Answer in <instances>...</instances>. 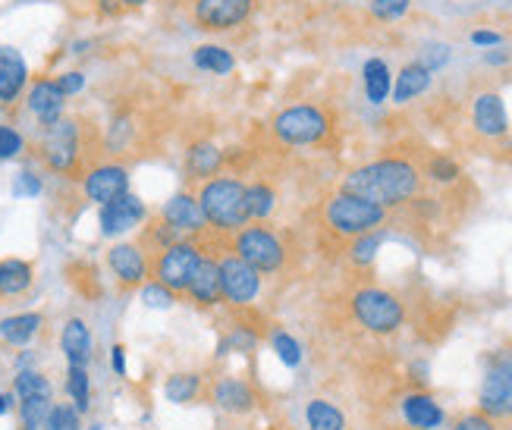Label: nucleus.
Here are the masks:
<instances>
[{"label":"nucleus","instance_id":"nucleus-27","mask_svg":"<svg viewBox=\"0 0 512 430\" xmlns=\"http://www.w3.org/2000/svg\"><path fill=\"white\" fill-rule=\"evenodd\" d=\"M362 82H365V98L371 104H384L390 98V88H393V76H390V66L381 57H371L362 66Z\"/></svg>","mask_w":512,"mask_h":430},{"label":"nucleus","instance_id":"nucleus-2","mask_svg":"<svg viewBox=\"0 0 512 430\" xmlns=\"http://www.w3.org/2000/svg\"><path fill=\"white\" fill-rule=\"evenodd\" d=\"M421 183H425V170L409 157H377L371 164L349 170L340 179V189L393 211L415 201L421 195Z\"/></svg>","mask_w":512,"mask_h":430},{"label":"nucleus","instance_id":"nucleus-12","mask_svg":"<svg viewBox=\"0 0 512 430\" xmlns=\"http://www.w3.org/2000/svg\"><path fill=\"white\" fill-rule=\"evenodd\" d=\"M107 267L123 292H136L151 280V258L139 248V242H117L107 248Z\"/></svg>","mask_w":512,"mask_h":430},{"label":"nucleus","instance_id":"nucleus-31","mask_svg":"<svg viewBox=\"0 0 512 430\" xmlns=\"http://www.w3.org/2000/svg\"><path fill=\"white\" fill-rule=\"evenodd\" d=\"M13 393L16 399H29V396H51V383L44 374L38 371H29V368H22L13 380Z\"/></svg>","mask_w":512,"mask_h":430},{"label":"nucleus","instance_id":"nucleus-45","mask_svg":"<svg viewBox=\"0 0 512 430\" xmlns=\"http://www.w3.org/2000/svg\"><path fill=\"white\" fill-rule=\"evenodd\" d=\"M60 415H63V430H82L76 409H70V405H60Z\"/></svg>","mask_w":512,"mask_h":430},{"label":"nucleus","instance_id":"nucleus-43","mask_svg":"<svg viewBox=\"0 0 512 430\" xmlns=\"http://www.w3.org/2000/svg\"><path fill=\"white\" fill-rule=\"evenodd\" d=\"M447 60H450V48H443V44H431L428 54L421 57V63H425L431 73L440 70V66H447Z\"/></svg>","mask_w":512,"mask_h":430},{"label":"nucleus","instance_id":"nucleus-3","mask_svg":"<svg viewBox=\"0 0 512 430\" xmlns=\"http://www.w3.org/2000/svg\"><path fill=\"white\" fill-rule=\"evenodd\" d=\"M390 220V211L374 205V201L352 195V192H333L330 198H324L321 205V230L340 242H352L365 233L381 230V226Z\"/></svg>","mask_w":512,"mask_h":430},{"label":"nucleus","instance_id":"nucleus-44","mask_svg":"<svg viewBox=\"0 0 512 430\" xmlns=\"http://www.w3.org/2000/svg\"><path fill=\"white\" fill-rule=\"evenodd\" d=\"M472 44H478V48H497V44H503V35L491 29H478L472 32Z\"/></svg>","mask_w":512,"mask_h":430},{"label":"nucleus","instance_id":"nucleus-36","mask_svg":"<svg viewBox=\"0 0 512 430\" xmlns=\"http://www.w3.org/2000/svg\"><path fill=\"white\" fill-rule=\"evenodd\" d=\"M271 346H274V352L280 355V361H283L286 368H299V361H302V346H299L296 339L289 336L286 330H274Z\"/></svg>","mask_w":512,"mask_h":430},{"label":"nucleus","instance_id":"nucleus-37","mask_svg":"<svg viewBox=\"0 0 512 430\" xmlns=\"http://www.w3.org/2000/svg\"><path fill=\"white\" fill-rule=\"evenodd\" d=\"M409 10H412V0H371L368 4V13L377 22H399Z\"/></svg>","mask_w":512,"mask_h":430},{"label":"nucleus","instance_id":"nucleus-41","mask_svg":"<svg viewBox=\"0 0 512 430\" xmlns=\"http://www.w3.org/2000/svg\"><path fill=\"white\" fill-rule=\"evenodd\" d=\"M57 88L66 95V98H73V95H79L82 88H85V73H79V70H66V73H60L57 79Z\"/></svg>","mask_w":512,"mask_h":430},{"label":"nucleus","instance_id":"nucleus-4","mask_svg":"<svg viewBox=\"0 0 512 430\" xmlns=\"http://www.w3.org/2000/svg\"><path fill=\"white\" fill-rule=\"evenodd\" d=\"M198 205H202L205 223L217 233L233 236L246 223H252L246 183L236 176H214L208 183H202V189H198Z\"/></svg>","mask_w":512,"mask_h":430},{"label":"nucleus","instance_id":"nucleus-50","mask_svg":"<svg viewBox=\"0 0 512 430\" xmlns=\"http://www.w3.org/2000/svg\"><path fill=\"white\" fill-rule=\"evenodd\" d=\"M19 430H41V427H32V424H22Z\"/></svg>","mask_w":512,"mask_h":430},{"label":"nucleus","instance_id":"nucleus-40","mask_svg":"<svg viewBox=\"0 0 512 430\" xmlns=\"http://www.w3.org/2000/svg\"><path fill=\"white\" fill-rule=\"evenodd\" d=\"M450 430H497V421L494 418H487L481 409L469 412V415H462Z\"/></svg>","mask_w":512,"mask_h":430},{"label":"nucleus","instance_id":"nucleus-15","mask_svg":"<svg viewBox=\"0 0 512 430\" xmlns=\"http://www.w3.org/2000/svg\"><path fill=\"white\" fill-rule=\"evenodd\" d=\"M145 220H148L145 201L126 192L114 201H107V205H101V236H123L129 230H136Z\"/></svg>","mask_w":512,"mask_h":430},{"label":"nucleus","instance_id":"nucleus-24","mask_svg":"<svg viewBox=\"0 0 512 430\" xmlns=\"http://www.w3.org/2000/svg\"><path fill=\"white\" fill-rule=\"evenodd\" d=\"M403 418L415 430H437L443 424V409L428 393H412L403 399Z\"/></svg>","mask_w":512,"mask_h":430},{"label":"nucleus","instance_id":"nucleus-14","mask_svg":"<svg viewBox=\"0 0 512 430\" xmlns=\"http://www.w3.org/2000/svg\"><path fill=\"white\" fill-rule=\"evenodd\" d=\"M472 129L481 139L500 142L509 135V113L500 92H478L472 98Z\"/></svg>","mask_w":512,"mask_h":430},{"label":"nucleus","instance_id":"nucleus-51","mask_svg":"<svg viewBox=\"0 0 512 430\" xmlns=\"http://www.w3.org/2000/svg\"><path fill=\"white\" fill-rule=\"evenodd\" d=\"M509 167H512V154H509Z\"/></svg>","mask_w":512,"mask_h":430},{"label":"nucleus","instance_id":"nucleus-46","mask_svg":"<svg viewBox=\"0 0 512 430\" xmlns=\"http://www.w3.org/2000/svg\"><path fill=\"white\" fill-rule=\"evenodd\" d=\"M110 361H114V371H117L120 377H126V349H123V346H114V349H110Z\"/></svg>","mask_w":512,"mask_h":430},{"label":"nucleus","instance_id":"nucleus-38","mask_svg":"<svg viewBox=\"0 0 512 430\" xmlns=\"http://www.w3.org/2000/svg\"><path fill=\"white\" fill-rule=\"evenodd\" d=\"M142 299H145L148 308H170V305L176 302L173 292H170L167 286H161V283H154V280H148V283L142 286Z\"/></svg>","mask_w":512,"mask_h":430},{"label":"nucleus","instance_id":"nucleus-30","mask_svg":"<svg viewBox=\"0 0 512 430\" xmlns=\"http://www.w3.org/2000/svg\"><path fill=\"white\" fill-rule=\"evenodd\" d=\"M246 198H249V217L252 220H267L277 211V192L271 183H264V179L246 186Z\"/></svg>","mask_w":512,"mask_h":430},{"label":"nucleus","instance_id":"nucleus-13","mask_svg":"<svg viewBox=\"0 0 512 430\" xmlns=\"http://www.w3.org/2000/svg\"><path fill=\"white\" fill-rule=\"evenodd\" d=\"M129 192V167L114 157H104L92 170L82 176V195L95 205H107Z\"/></svg>","mask_w":512,"mask_h":430},{"label":"nucleus","instance_id":"nucleus-6","mask_svg":"<svg viewBox=\"0 0 512 430\" xmlns=\"http://www.w3.org/2000/svg\"><path fill=\"white\" fill-rule=\"evenodd\" d=\"M198 258H202V242H198V236L173 242L164 248V252H158L151 258V280L167 286L176 299H186L192 274L198 267Z\"/></svg>","mask_w":512,"mask_h":430},{"label":"nucleus","instance_id":"nucleus-49","mask_svg":"<svg viewBox=\"0 0 512 430\" xmlns=\"http://www.w3.org/2000/svg\"><path fill=\"white\" fill-rule=\"evenodd\" d=\"M484 60H487V63H506L509 57H506V54H487Z\"/></svg>","mask_w":512,"mask_h":430},{"label":"nucleus","instance_id":"nucleus-17","mask_svg":"<svg viewBox=\"0 0 512 430\" xmlns=\"http://www.w3.org/2000/svg\"><path fill=\"white\" fill-rule=\"evenodd\" d=\"M29 88V66L10 44H0V107H10Z\"/></svg>","mask_w":512,"mask_h":430},{"label":"nucleus","instance_id":"nucleus-21","mask_svg":"<svg viewBox=\"0 0 512 430\" xmlns=\"http://www.w3.org/2000/svg\"><path fill=\"white\" fill-rule=\"evenodd\" d=\"M220 167H224V151L214 142H195L186 151V176L192 183H208V179L220 176Z\"/></svg>","mask_w":512,"mask_h":430},{"label":"nucleus","instance_id":"nucleus-29","mask_svg":"<svg viewBox=\"0 0 512 430\" xmlns=\"http://www.w3.org/2000/svg\"><path fill=\"white\" fill-rule=\"evenodd\" d=\"M305 421H308V430H343L346 427V418L337 405H330L324 399H311L308 409H305Z\"/></svg>","mask_w":512,"mask_h":430},{"label":"nucleus","instance_id":"nucleus-47","mask_svg":"<svg viewBox=\"0 0 512 430\" xmlns=\"http://www.w3.org/2000/svg\"><path fill=\"white\" fill-rule=\"evenodd\" d=\"M120 4H123V10H139V7L151 4V0H120Z\"/></svg>","mask_w":512,"mask_h":430},{"label":"nucleus","instance_id":"nucleus-16","mask_svg":"<svg viewBox=\"0 0 512 430\" xmlns=\"http://www.w3.org/2000/svg\"><path fill=\"white\" fill-rule=\"evenodd\" d=\"M26 107L29 113L38 120L41 129L54 126L57 120L66 117V95L57 88V82L51 76H38L32 85H29V95H26Z\"/></svg>","mask_w":512,"mask_h":430},{"label":"nucleus","instance_id":"nucleus-39","mask_svg":"<svg viewBox=\"0 0 512 430\" xmlns=\"http://www.w3.org/2000/svg\"><path fill=\"white\" fill-rule=\"evenodd\" d=\"M26 142H22V135L13 129V126H0V161H10V157L22 154Z\"/></svg>","mask_w":512,"mask_h":430},{"label":"nucleus","instance_id":"nucleus-23","mask_svg":"<svg viewBox=\"0 0 512 430\" xmlns=\"http://www.w3.org/2000/svg\"><path fill=\"white\" fill-rule=\"evenodd\" d=\"M60 349H63V355H66V361H70V365L88 368L95 343H92V330L85 327L82 318H70V321H66V327L60 333Z\"/></svg>","mask_w":512,"mask_h":430},{"label":"nucleus","instance_id":"nucleus-7","mask_svg":"<svg viewBox=\"0 0 512 430\" xmlns=\"http://www.w3.org/2000/svg\"><path fill=\"white\" fill-rule=\"evenodd\" d=\"M352 318L359 321L368 333L387 336L396 333L406 321V308L390 289L381 286H365L352 296Z\"/></svg>","mask_w":512,"mask_h":430},{"label":"nucleus","instance_id":"nucleus-25","mask_svg":"<svg viewBox=\"0 0 512 430\" xmlns=\"http://www.w3.org/2000/svg\"><path fill=\"white\" fill-rule=\"evenodd\" d=\"M41 327H44V314H38V311L13 314V318L0 321V339L10 346H29L32 339L41 333Z\"/></svg>","mask_w":512,"mask_h":430},{"label":"nucleus","instance_id":"nucleus-18","mask_svg":"<svg viewBox=\"0 0 512 430\" xmlns=\"http://www.w3.org/2000/svg\"><path fill=\"white\" fill-rule=\"evenodd\" d=\"M161 217L173 226L176 233H189V236H195V233H202L205 230V214H202V205H198V195H192V192H176L167 205L161 208Z\"/></svg>","mask_w":512,"mask_h":430},{"label":"nucleus","instance_id":"nucleus-11","mask_svg":"<svg viewBox=\"0 0 512 430\" xmlns=\"http://www.w3.org/2000/svg\"><path fill=\"white\" fill-rule=\"evenodd\" d=\"M255 10V0H195L192 4V19L202 32L220 35L233 32L242 22H249Z\"/></svg>","mask_w":512,"mask_h":430},{"label":"nucleus","instance_id":"nucleus-10","mask_svg":"<svg viewBox=\"0 0 512 430\" xmlns=\"http://www.w3.org/2000/svg\"><path fill=\"white\" fill-rule=\"evenodd\" d=\"M220 292H224V302H230L233 308L252 305L261 292V274L249 261H242L233 252V242L227 252L220 255Z\"/></svg>","mask_w":512,"mask_h":430},{"label":"nucleus","instance_id":"nucleus-52","mask_svg":"<svg viewBox=\"0 0 512 430\" xmlns=\"http://www.w3.org/2000/svg\"><path fill=\"white\" fill-rule=\"evenodd\" d=\"M503 430H512V424H509V427H503Z\"/></svg>","mask_w":512,"mask_h":430},{"label":"nucleus","instance_id":"nucleus-8","mask_svg":"<svg viewBox=\"0 0 512 430\" xmlns=\"http://www.w3.org/2000/svg\"><path fill=\"white\" fill-rule=\"evenodd\" d=\"M233 252L249 261L258 274H277L286 264V242L271 230V226L261 223H246L242 230L233 233Z\"/></svg>","mask_w":512,"mask_h":430},{"label":"nucleus","instance_id":"nucleus-20","mask_svg":"<svg viewBox=\"0 0 512 430\" xmlns=\"http://www.w3.org/2000/svg\"><path fill=\"white\" fill-rule=\"evenodd\" d=\"M434 82V73L428 70L421 60H412L406 63L403 70H399V76L393 79V88H390V95H393V104H409L415 98H421L431 88Z\"/></svg>","mask_w":512,"mask_h":430},{"label":"nucleus","instance_id":"nucleus-35","mask_svg":"<svg viewBox=\"0 0 512 430\" xmlns=\"http://www.w3.org/2000/svg\"><path fill=\"white\" fill-rule=\"evenodd\" d=\"M51 412V396H29V399H19V421L22 424H32L41 427L44 418Z\"/></svg>","mask_w":512,"mask_h":430},{"label":"nucleus","instance_id":"nucleus-1","mask_svg":"<svg viewBox=\"0 0 512 430\" xmlns=\"http://www.w3.org/2000/svg\"><path fill=\"white\" fill-rule=\"evenodd\" d=\"M104 157V132L88 117H63L54 126L41 129L38 161L57 176L82 183V176Z\"/></svg>","mask_w":512,"mask_h":430},{"label":"nucleus","instance_id":"nucleus-33","mask_svg":"<svg viewBox=\"0 0 512 430\" xmlns=\"http://www.w3.org/2000/svg\"><path fill=\"white\" fill-rule=\"evenodd\" d=\"M384 245V230H374V233H365L359 239H352L349 242V258L352 264H371L374 255H377V248Z\"/></svg>","mask_w":512,"mask_h":430},{"label":"nucleus","instance_id":"nucleus-5","mask_svg":"<svg viewBox=\"0 0 512 430\" xmlns=\"http://www.w3.org/2000/svg\"><path fill=\"white\" fill-rule=\"evenodd\" d=\"M333 117L321 104H289L274 113L271 135L283 148H318L330 139Z\"/></svg>","mask_w":512,"mask_h":430},{"label":"nucleus","instance_id":"nucleus-42","mask_svg":"<svg viewBox=\"0 0 512 430\" xmlns=\"http://www.w3.org/2000/svg\"><path fill=\"white\" fill-rule=\"evenodd\" d=\"M41 176H35L32 170H22L19 176H16V183H13V192L16 195H26V198H35V195H41Z\"/></svg>","mask_w":512,"mask_h":430},{"label":"nucleus","instance_id":"nucleus-34","mask_svg":"<svg viewBox=\"0 0 512 430\" xmlns=\"http://www.w3.org/2000/svg\"><path fill=\"white\" fill-rule=\"evenodd\" d=\"M66 393H70L76 412H88V371L82 365H70L66 371Z\"/></svg>","mask_w":512,"mask_h":430},{"label":"nucleus","instance_id":"nucleus-48","mask_svg":"<svg viewBox=\"0 0 512 430\" xmlns=\"http://www.w3.org/2000/svg\"><path fill=\"white\" fill-rule=\"evenodd\" d=\"M10 402H13L10 393H0V415H7V412H10Z\"/></svg>","mask_w":512,"mask_h":430},{"label":"nucleus","instance_id":"nucleus-28","mask_svg":"<svg viewBox=\"0 0 512 430\" xmlns=\"http://www.w3.org/2000/svg\"><path fill=\"white\" fill-rule=\"evenodd\" d=\"M192 63H195L202 73H211V76H227V73L236 70L233 54H230L227 48H220V44H202V48H195Z\"/></svg>","mask_w":512,"mask_h":430},{"label":"nucleus","instance_id":"nucleus-9","mask_svg":"<svg viewBox=\"0 0 512 430\" xmlns=\"http://www.w3.org/2000/svg\"><path fill=\"white\" fill-rule=\"evenodd\" d=\"M478 409L494 421L512 418V349H497L487 355Z\"/></svg>","mask_w":512,"mask_h":430},{"label":"nucleus","instance_id":"nucleus-26","mask_svg":"<svg viewBox=\"0 0 512 430\" xmlns=\"http://www.w3.org/2000/svg\"><path fill=\"white\" fill-rule=\"evenodd\" d=\"M164 396L173 405H189L198 402L205 396V377L195 374V371H180V374H170L164 383Z\"/></svg>","mask_w":512,"mask_h":430},{"label":"nucleus","instance_id":"nucleus-22","mask_svg":"<svg viewBox=\"0 0 512 430\" xmlns=\"http://www.w3.org/2000/svg\"><path fill=\"white\" fill-rule=\"evenodd\" d=\"M35 283V267L22 258H0V302L26 296Z\"/></svg>","mask_w":512,"mask_h":430},{"label":"nucleus","instance_id":"nucleus-19","mask_svg":"<svg viewBox=\"0 0 512 430\" xmlns=\"http://www.w3.org/2000/svg\"><path fill=\"white\" fill-rule=\"evenodd\" d=\"M211 399L214 405H220L230 415H249L255 409V390L249 387V380L242 377H217L211 387Z\"/></svg>","mask_w":512,"mask_h":430},{"label":"nucleus","instance_id":"nucleus-32","mask_svg":"<svg viewBox=\"0 0 512 430\" xmlns=\"http://www.w3.org/2000/svg\"><path fill=\"white\" fill-rule=\"evenodd\" d=\"M425 176L431 179V183H437V186H453L456 179L462 176V170H459V164L453 161V157L434 154L431 161H428V167H425Z\"/></svg>","mask_w":512,"mask_h":430}]
</instances>
